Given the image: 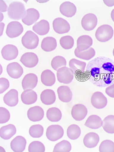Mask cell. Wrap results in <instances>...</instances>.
<instances>
[{
    "instance_id": "obj_1",
    "label": "cell",
    "mask_w": 114,
    "mask_h": 152,
    "mask_svg": "<svg viewBox=\"0 0 114 152\" xmlns=\"http://www.w3.org/2000/svg\"><path fill=\"white\" fill-rule=\"evenodd\" d=\"M87 79L94 85L105 87L114 83V62L103 56L90 61L86 66Z\"/></svg>"
},
{
    "instance_id": "obj_2",
    "label": "cell",
    "mask_w": 114,
    "mask_h": 152,
    "mask_svg": "<svg viewBox=\"0 0 114 152\" xmlns=\"http://www.w3.org/2000/svg\"><path fill=\"white\" fill-rule=\"evenodd\" d=\"M25 12L24 4L20 2H13L9 5L8 10L9 17L11 19L19 20L21 19Z\"/></svg>"
},
{
    "instance_id": "obj_3",
    "label": "cell",
    "mask_w": 114,
    "mask_h": 152,
    "mask_svg": "<svg viewBox=\"0 0 114 152\" xmlns=\"http://www.w3.org/2000/svg\"><path fill=\"white\" fill-rule=\"evenodd\" d=\"M112 27L108 25L100 26L96 30L95 36L99 42H105L111 39L113 35Z\"/></svg>"
},
{
    "instance_id": "obj_4",
    "label": "cell",
    "mask_w": 114,
    "mask_h": 152,
    "mask_svg": "<svg viewBox=\"0 0 114 152\" xmlns=\"http://www.w3.org/2000/svg\"><path fill=\"white\" fill-rule=\"evenodd\" d=\"M39 38L37 35L31 31H27L22 38V43L26 49H33L39 45Z\"/></svg>"
},
{
    "instance_id": "obj_5",
    "label": "cell",
    "mask_w": 114,
    "mask_h": 152,
    "mask_svg": "<svg viewBox=\"0 0 114 152\" xmlns=\"http://www.w3.org/2000/svg\"><path fill=\"white\" fill-rule=\"evenodd\" d=\"M73 70L68 67H64L57 71V77L58 82L65 84L71 83L74 78Z\"/></svg>"
},
{
    "instance_id": "obj_6",
    "label": "cell",
    "mask_w": 114,
    "mask_h": 152,
    "mask_svg": "<svg viewBox=\"0 0 114 152\" xmlns=\"http://www.w3.org/2000/svg\"><path fill=\"white\" fill-rule=\"evenodd\" d=\"M64 131L63 128L58 125H52L46 130V136L48 139L52 141H56L63 136Z\"/></svg>"
},
{
    "instance_id": "obj_7",
    "label": "cell",
    "mask_w": 114,
    "mask_h": 152,
    "mask_svg": "<svg viewBox=\"0 0 114 152\" xmlns=\"http://www.w3.org/2000/svg\"><path fill=\"white\" fill-rule=\"evenodd\" d=\"M98 23L96 16L92 13H89L83 16L81 20V25L84 29L87 31H91L94 29Z\"/></svg>"
},
{
    "instance_id": "obj_8",
    "label": "cell",
    "mask_w": 114,
    "mask_h": 152,
    "mask_svg": "<svg viewBox=\"0 0 114 152\" xmlns=\"http://www.w3.org/2000/svg\"><path fill=\"white\" fill-rule=\"evenodd\" d=\"M23 30V27L20 23L18 21H12L8 24L6 33L9 38H13L20 35Z\"/></svg>"
},
{
    "instance_id": "obj_9",
    "label": "cell",
    "mask_w": 114,
    "mask_h": 152,
    "mask_svg": "<svg viewBox=\"0 0 114 152\" xmlns=\"http://www.w3.org/2000/svg\"><path fill=\"white\" fill-rule=\"evenodd\" d=\"M53 26L55 31L60 34L68 33L70 29L69 23L64 19L60 18L53 20Z\"/></svg>"
},
{
    "instance_id": "obj_10",
    "label": "cell",
    "mask_w": 114,
    "mask_h": 152,
    "mask_svg": "<svg viewBox=\"0 0 114 152\" xmlns=\"http://www.w3.org/2000/svg\"><path fill=\"white\" fill-rule=\"evenodd\" d=\"M69 66L77 76H83V74L86 77V74L84 73L86 66L85 62L73 58L69 61Z\"/></svg>"
},
{
    "instance_id": "obj_11",
    "label": "cell",
    "mask_w": 114,
    "mask_h": 152,
    "mask_svg": "<svg viewBox=\"0 0 114 152\" xmlns=\"http://www.w3.org/2000/svg\"><path fill=\"white\" fill-rule=\"evenodd\" d=\"M91 102L94 107L100 109H103L107 106L108 101L102 93L98 91L93 94L91 98Z\"/></svg>"
},
{
    "instance_id": "obj_12",
    "label": "cell",
    "mask_w": 114,
    "mask_h": 152,
    "mask_svg": "<svg viewBox=\"0 0 114 152\" xmlns=\"http://www.w3.org/2000/svg\"><path fill=\"white\" fill-rule=\"evenodd\" d=\"M39 17V13L37 10L34 8H30L26 10L22 20L25 25L30 26L37 21Z\"/></svg>"
},
{
    "instance_id": "obj_13",
    "label": "cell",
    "mask_w": 114,
    "mask_h": 152,
    "mask_svg": "<svg viewBox=\"0 0 114 152\" xmlns=\"http://www.w3.org/2000/svg\"><path fill=\"white\" fill-rule=\"evenodd\" d=\"M20 61L26 67L31 68L37 65L39 59L35 53L28 52L23 54L21 57Z\"/></svg>"
},
{
    "instance_id": "obj_14",
    "label": "cell",
    "mask_w": 114,
    "mask_h": 152,
    "mask_svg": "<svg viewBox=\"0 0 114 152\" xmlns=\"http://www.w3.org/2000/svg\"><path fill=\"white\" fill-rule=\"evenodd\" d=\"M88 111L86 107L80 104H76L72 109V116L76 121H81L85 119L88 114Z\"/></svg>"
},
{
    "instance_id": "obj_15",
    "label": "cell",
    "mask_w": 114,
    "mask_h": 152,
    "mask_svg": "<svg viewBox=\"0 0 114 152\" xmlns=\"http://www.w3.org/2000/svg\"><path fill=\"white\" fill-rule=\"evenodd\" d=\"M1 54L3 58L10 61L16 58L18 55V50L15 46L8 45L3 47Z\"/></svg>"
},
{
    "instance_id": "obj_16",
    "label": "cell",
    "mask_w": 114,
    "mask_h": 152,
    "mask_svg": "<svg viewBox=\"0 0 114 152\" xmlns=\"http://www.w3.org/2000/svg\"><path fill=\"white\" fill-rule=\"evenodd\" d=\"M7 71L10 77L15 79L20 78L23 73V67L16 62L9 64L7 67Z\"/></svg>"
},
{
    "instance_id": "obj_17",
    "label": "cell",
    "mask_w": 114,
    "mask_h": 152,
    "mask_svg": "<svg viewBox=\"0 0 114 152\" xmlns=\"http://www.w3.org/2000/svg\"><path fill=\"white\" fill-rule=\"evenodd\" d=\"M28 119L33 122L41 121L44 116V111L42 108L36 106L29 108L27 112Z\"/></svg>"
},
{
    "instance_id": "obj_18",
    "label": "cell",
    "mask_w": 114,
    "mask_h": 152,
    "mask_svg": "<svg viewBox=\"0 0 114 152\" xmlns=\"http://www.w3.org/2000/svg\"><path fill=\"white\" fill-rule=\"evenodd\" d=\"M59 10L63 15L67 18H70L75 15L77 8L73 3L69 1H65L60 5Z\"/></svg>"
},
{
    "instance_id": "obj_19",
    "label": "cell",
    "mask_w": 114,
    "mask_h": 152,
    "mask_svg": "<svg viewBox=\"0 0 114 152\" xmlns=\"http://www.w3.org/2000/svg\"><path fill=\"white\" fill-rule=\"evenodd\" d=\"M38 82V77L33 73L26 74L23 79L22 85L23 90L33 89L36 86Z\"/></svg>"
},
{
    "instance_id": "obj_20",
    "label": "cell",
    "mask_w": 114,
    "mask_h": 152,
    "mask_svg": "<svg viewBox=\"0 0 114 152\" xmlns=\"http://www.w3.org/2000/svg\"><path fill=\"white\" fill-rule=\"evenodd\" d=\"M58 98L62 102L68 103L72 97V93L69 88L67 86H62L59 87L57 89Z\"/></svg>"
},
{
    "instance_id": "obj_21",
    "label": "cell",
    "mask_w": 114,
    "mask_h": 152,
    "mask_svg": "<svg viewBox=\"0 0 114 152\" xmlns=\"http://www.w3.org/2000/svg\"><path fill=\"white\" fill-rule=\"evenodd\" d=\"M3 101L5 103L9 106L13 107L16 106L19 101L18 91L14 89L9 91L3 97Z\"/></svg>"
},
{
    "instance_id": "obj_22",
    "label": "cell",
    "mask_w": 114,
    "mask_h": 152,
    "mask_svg": "<svg viewBox=\"0 0 114 152\" xmlns=\"http://www.w3.org/2000/svg\"><path fill=\"white\" fill-rule=\"evenodd\" d=\"M99 141V137L95 132H90L86 134L83 138L84 145L87 148H92L98 145Z\"/></svg>"
},
{
    "instance_id": "obj_23",
    "label": "cell",
    "mask_w": 114,
    "mask_h": 152,
    "mask_svg": "<svg viewBox=\"0 0 114 152\" xmlns=\"http://www.w3.org/2000/svg\"><path fill=\"white\" fill-rule=\"evenodd\" d=\"M26 141L25 138L18 136L13 140L11 143V148L14 152H22L25 149Z\"/></svg>"
},
{
    "instance_id": "obj_24",
    "label": "cell",
    "mask_w": 114,
    "mask_h": 152,
    "mask_svg": "<svg viewBox=\"0 0 114 152\" xmlns=\"http://www.w3.org/2000/svg\"><path fill=\"white\" fill-rule=\"evenodd\" d=\"M21 99L23 104L30 105L36 102L37 100V95L36 92L32 90H26L22 93Z\"/></svg>"
},
{
    "instance_id": "obj_25",
    "label": "cell",
    "mask_w": 114,
    "mask_h": 152,
    "mask_svg": "<svg viewBox=\"0 0 114 152\" xmlns=\"http://www.w3.org/2000/svg\"><path fill=\"white\" fill-rule=\"evenodd\" d=\"M32 29L33 31L38 35H45L47 34L49 31V23L46 20H42L35 23L33 26Z\"/></svg>"
},
{
    "instance_id": "obj_26",
    "label": "cell",
    "mask_w": 114,
    "mask_h": 152,
    "mask_svg": "<svg viewBox=\"0 0 114 152\" xmlns=\"http://www.w3.org/2000/svg\"><path fill=\"white\" fill-rule=\"evenodd\" d=\"M40 99L42 102L45 105H51L55 102L56 94L54 91L52 90L46 89L41 93Z\"/></svg>"
},
{
    "instance_id": "obj_27",
    "label": "cell",
    "mask_w": 114,
    "mask_h": 152,
    "mask_svg": "<svg viewBox=\"0 0 114 152\" xmlns=\"http://www.w3.org/2000/svg\"><path fill=\"white\" fill-rule=\"evenodd\" d=\"M42 83L45 86H51L56 82L55 74L49 69H46L42 72L41 75Z\"/></svg>"
},
{
    "instance_id": "obj_28",
    "label": "cell",
    "mask_w": 114,
    "mask_h": 152,
    "mask_svg": "<svg viewBox=\"0 0 114 152\" xmlns=\"http://www.w3.org/2000/svg\"><path fill=\"white\" fill-rule=\"evenodd\" d=\"M16 132V127L12 124L3 126L0 129V136L2 139L8 140L15 134Z\"/></svg>"
},
{
    "instance_id": "obj_29",
    "label": "cell",
    "mask_w": 114,
    "mask_h": 152,
    "mask_svg": "<svg viewBox=\"0 0 114 152\" xmlns=\"http://www.w3.org/2000/svg\"><path fill=\"white\" fill-rule=\"evenodd\" d=\"M57 46L56 39L52 37H47L43 39L41 43V48L45 51L50 52L54 50Z\"/></svg>"
},
{
    "instance_id": "obj_30",
    "label": "cell",
    "mask_w": 114,
    "mask_h": 152,
    "mask_svg": "<svg viewBox=\"0 0 114 152\" xmlns=\"http://www.w3.org/2000/svg\"><path fill=\"white\" fill-rule=\"evenodd\" d=\"M102 120L99 116L96 115H90L87 119L85 126L90 129H98L102 126Z\"/></svg>"
},
{
    "instance_id": "obj_31",
    "label": "cell",
    "mask_w": 114,
    "mask_h": 152,
    "mask_svg": "<svg viewBox=\"0 0 114 152\" xmlns=\"http://www.w3.org/2000/svg\"><path fill=\"white\" fill-rule=\"evenodd\" d=\"M48 119L52 122H58L61 119L62 114L61 111L58 108L52 107L50 108L46 113Z\"/></svg>"
},
{
    "instance_id": "obj_32",
    "label": "cell",
    "mask_w": 114,
    "mask_h": 152,
    "mask_svg": "<svg viewBox=\"0 0 114 152\" xmlns=\"http://www.w3.org/2000/svg\"><path fill=\"white\" fill-rule=\"evenodd\" d=\"M102 126L107 133L114 134V115H109L106 117L102 121Z\"/></svg>"
},
{
    "instance_id": "obj_33",
    "label": "cell",
    "mask_w": 114,
    "mask_h": 152,
    "mask_svg": "<svg viewBox=\"0 0 114 152\" xmlns=\"http://www.w3.org/2000/svg\"><path fill=\"white\" fill-rule=\"evenodd\" d=\"M75 56L78 58L88 61L95 56L96 52L94 49L90 47L89 49L83 50L80 52L75 50Z\"/></svg>"
},
{
    "instance_id": "obj_34",
    "label": "cell",
    "mask_w": 114,
    "mask_h": 152,
    "mask_svg": "<svg viewBox=\"0 0 114 152\" xmlns=\"http://www.w3.org/2000/svg\"><path fill=\"white\" fill-rule=\"evenodd\" d=\"M81 130L77 125L72 124L69 126L67 129V135L70 140H76L80 137L81 134Z\"/></svg>"
},
{
    "instance_id": "obj_35",
    "label": "cell",
    "mask_w": 114,
    "mask_h": 152,
    "mask_svg": "<svg viewBox=\"0 0 114 152\" xmlns=\"http://www.w3.org/2000/svg\"><path fill=\"white\" fill-rule=\"evenodd\" d=\"M66 61L64 57L61 56H57L53 58L51 63L52 68L56 71L62 67H66Z\"/></svg>"
},
{
    "instance_id": "obj_36",
    "label": "cell",
    "mask_w": 114,
    "mask_h": 152,
    "mask_svg": "<svg viewBox=\"0 0 114 152\" xmlns=\"http://www.w3.org/2000/svg\"><path fill=\"white\" fill-rule=\"evenodd\" d=\"M59 42L60 45L63 49L69 50L72 48L74 45V40L70 36L62 37L60 38Z\"/></svg>"
},
{
    "instance_id": "obj_37",
    "label": "cell",
    "mask_w": 114,
    "mask_h": 152,
    "mask_svg": "<svg viewBox=\"0 0 114 152\" xmlns=\"http://www.w3.org/2000/svg\"><path fill=\"white\" fill-rule=\"evenodd\" d=\"M71 149V145L69 142L63 140L55 145L53 152H69Z\"/></svg>"
},
{
    "instance_id": "obj_38",
    "label": "cell",
    "mask_w": 114,
    "mask_h": 152,
    "mask_svg": "<svg viewBox=\"0 0 114 152\" xmlns=\"http://www.w3.org/2000/svg\"><path fill=\"white\" fill-rule=\"evenodd\" d=\"M44 128L40 124L34 125L30 128L29 133L32 137L39 138L43 134Z\"/></svg>"
},
{
    "instance_id": "obj_39",
    "label": "cell",
    "mask_w": 114,
    "mask_h": 152,
    "mask_svg": "<svg viewBox=\"0 0 114 152\" xmlns=\"http://www.w3.org/2000/svg\"><path fill=\"white\" fill-rule=\"evenodd\" d=\"M99 149L100 152H114V143L110 140H103L100 144Z\"/></svg>"
},
{
    "instance_id": "obj_40",
    "label": "cell",
    "mask_w": 114,
    "mask_h": 152,
    "mask_svg": "<svg viewBox=\"0 0 114 152\" xmlns=\"http://www.w3.org/2000/svg\"><path fill=\"white\" fill-rule=\"evenodd\" d=\"M93 40L91 37L87 35L80 36L77 40V45L89 46L91 47L93 45Z\"/></svg>"
},
{
    "instance_id": "obj_41",
    "label": "cell",
    "mask_w": 114,
    "mask_h": 152,
    "mask_svg": "<svg viewBox=\"0 0 114 152\" xmlns=\"http://www.w3.org/2000/svg\"><path fill=\"white\" fill-rule=\"evenodd\" d=\"M29 152H45V146L42 143L39 141H34L30 143L28 147Z\"/></svg>"
},
{
    "instance_id": "obj_42",
    "label": "cell",
    "mask_w": 114,
    "mask_h": 152,
    "mask_svg": "<svg viewBox=\"0 0 114 152\" xmlns=\"http://www.w3.org/2000/svg\"><path fill=\"white\" fill-rule=\"evenodd\" d=\"M10 118V114L9 111L4 107H0V123L4 124L7 122Z\"/></svg>"
},
{
    "instance_id": "obj_43",
    "label": "cell",
    "mask_w": 114,
    "mask_h": 152,
    "mask_svg": "<svg viewBox=\"0 0 114 152\" xmlns=\"http://www.w3.org/2000/svg\"><path fill=\"white\" fill-rule=\"evenodd\" d=\"M0 84H1V91L0 93H4L7 90L10 86V83L9 80L4 77H2L0 79Z\"/></svg>"
},
{
    "instance_id": "obj_44",
    "label": "cell",
    "mask_w": 114,
    "mask_h": 152,
    "mask_svg": "<svg viewBox=\"0 0 114 152\" xmlns=\"http://www.w3.org/2000/svg\"><path fill=\"white\" fill-rule=\"evenodd\" d=\"M105 93L110 97L114 98V83L106 88Z\"/></svg>"
},
{
    "instance_id": "obj_45",
    "label": "cell",
    "mask_w": 114,
    "mask_h": 152,
    "mask_svg": "<svg viewBox=\"0 0 114 152\" xmlns=\"http://www.w3.org/2000/svg\"><path fill=\"white\" fill-rule=\"evenodd\" d=\"M103 2L107 6L109 7H112L114 6V1L103 0Z\"/></svg>"
},
{
    "instance_id": "obj_46",
    "label": "cell",
    "mask_w": 114,
    "mask_h": 152,
    "mask_svg": "<svg viewBox=\"0 0 114 152\" xmlns=\"http://www.w3.org/2000/svg\"><path fill=\"white\" fill-rule=\"evenodd\" d=\"M110 16L113 21L114 22V9L112 10Z\"/></svg>"
},
{
    "instance_id": "obj_47",
    "label": "cell",
    "mask_w": 114,
    "mask_h": 152,
    "mask_svg": "<svg viewBox=\"0 0 114 152\" xmlns=\"http://www.w3.org/2000/svg\"><path fill=\"white\" fill-rule=\"evenodd\" d=\"M113 56L114 57V48L113 50Z\"/></svg>"
}]
</instances>
